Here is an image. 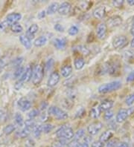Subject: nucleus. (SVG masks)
Segmentation results:
<instances>
[{"label": "nucleus", "mask_w": 134, "mask_h": 147, "mask_svg": "<svg viewBox=\"0 0 134 147\" xmlns=\"http://www.w3.org/2000/svg\"><path fill=\"white\" fill-rule=\"evenodd\" d=\"M116 147H129V145L126 142H119Z\"/></svg>", "instance_id": "57"}, {"label": "nucleus", "mask_w": 134, "mask_h": 147, "mask_svg": "<svg viewBox=\"0 0 134 147\" xmlns=\"http://www.w3.org/2000/svg\"><path fill=\"white\" fill-rule=\"evenodd\" d=\"M84 141L86 142L87 144H89V143H91L93 141V139H92V137L90 136H84Z\"/></svg>", "instance_id": "58"}, {"label": "nucleus", "mask_w": 134, "mask_h": 147, "mask_svg": "<svg viewBox=\"0 0 134 147\" xmlns=\"http://www.w3.org/2000/svg\"><path fill=\"white\" fill-rule=\"evenodd\" d=\"M77 50L78 51L81 53V54L84 56H88L90 54V51H89V49H87L85 45H79V46H78Z\"/></svg>", "instance_id": "36"}, {"label": "nucleus", "mask_w": 134, "mask_h": 147, "mask_svg": "<svg viewBox=\"0 0 134 147\" xmlns=\"http://www.w3.org/2000/svg\"><path fill=\"white\" fill-rule=\"evenodd\" d=\"M78 32L79 29L76 25H72V26H71L68 30L69 34L71 35V36H75V35H77V34H78Z\"/></svg>", "instance_id": "38"}, {"label": "nucleus", "mask_w": 134, "mask_h": 147, "mask_svg": "<svg viewBox=\"0 0 134 147\" xmlns=\"http://www.w3.org/2000/svg\"><path fill=\"white\" fill-rule=\"evenodd\" d=\"M101 111L100 110L99 107H93L90 111H89V116L93 119H97L99 117Z\"/></svg>", "instance_id": "29"}, {"label": "nucleus", "mask_w": 134, "mask_h": 147, "mask_svg": "<svg viewBox=\"0 0 134 147\" xmlns=\"http://www.w3.org/2000/svg\"><path fill=\"white\" fill-rule=\"evenodd\" d=\"M122 87V83L120 81H113L109 83H105L98 87V92L100 94H107L116 92Z\"/></svg>", "instance_id": "2"}, {"label": "nucleus", "mask_w": 134, "mask_h": 147, "mask_svg": "<svg viewBox=\"0 0 134 147\" xmlns=\"http://www.w3.org/2000/svg\"><path fill=\"white\" fill-rule=\"evenodd\" d=\"M124 57L126 59H128L129 60H131V59H134V52L133 51H125L124 53Z\"/></svg>", "instance_id": "46"}, {"label": "nucleus", "mask_w": 134, "mask_h": 147, "mask_svg": "<svg viewBox=\"0 0 134 147\" xmlns=\"http://www.w3.org/2000/svg\"><path fill=\"white\" fill-rule=\"evenodd\" d=\"M106 13H107V11H106L105 6H100V7H96L93 12V16L98 20H101L104 18Z\"/></svg>", "instance_id": "13"}, {"label": "nucleus", "mask_w": 134, "mask_h": 147, "mask_svg": "<svg viewBox=\"0 0 134 147\" xmlns=\"http://www.w3.org/2000/svg\"><path fill=\"white\" fill-rule=\"evenodd\" d=\"M91 5V2H84V1H83V2H79L78 5L76 7V9H78L80 11H86L89 9Z\"/></svg>", "instance_id": "28"}, {"label": "nucleus", "mask_w": 134, "mask_h": 147, "mask_svg": "<svg viewBox=\"0 0 134 147\" xmlns=\"http://www.w3.org/2000/svg\"><path fill=\"white\" fill-rule=\"evenodd\" d=\"M103 128V123L100 121H95V122L89 124L87 127V131L89 134V135H97L99 131L101 130Z\"/></svg>", "instance_id": "7"}, {"label": "nucleus", "mask_w": 134, "mask_h": 147, "mask_svg": "<svg viewBox=\"0 0 134 147\" xmlns=\"http://www.w3.org/2000/svg\"><path fill=\"white\" fill-rule=\"evenodd\" d=\"M84 135H85V131H84V129H79V130H78V131H76V133L74 135L73 138H72V141L71 142V144H74V145L75 146L76 143L78 142L81 138H84Z\"/></svg>", "instance_id": "22"}, {"label": "nucleus", "mask_w": 134, "mask_h": 147, "mask_svg": "<svg viewBox=\"0 0 134 147\" xmlns=\"http://www.w3.org/2000/svg\"><path fill=\"white\" fill-rule=\"evenodd\" d=\"M61 75L63 77H69L71 74V72H72V67L70 64H66L63 65L61 68Z\"/></svg>", "instance_id": "19"}, {"label": "nucleus", "mask_w": 134, "mask_h": 147, "mask_svg": "<svg viewBox=\"0 0 134 147\" xmlns=\"http://www.w3.org/2000/svg\"><path fill=\"white\" fill-rule=\"evenodd\" d=\"M104 143H102V142L99 141V140H98V141H94L92 144V146L91 147H104Z\"/></svg>", "instance_id": "52"}, {"label": "nucleus", "mask_w": 134, "mask_h": 147, "mask_svg": "<svg viewBox=\"0 0 134 147\" xmlns=\"http://www.w3.org/2000/svg\"><path fill=\"white\" fill-rule=\"evenodd\" d=\"M75 147H89V145L86 142L83 140L82 142H77L76 144H75Z\"/></svg>", "instance_id": "51"}, {"label": "nucleus", "mask_w": 134, "mask_h": 147, "mask_svg": "<svg viewBox=\"0 0 134 147\" xmlns=\"http://www.w3.org/2000/svg\"><path fill=\"white\" fill-rule=\"evenodd\" d=\"M124 0H114L113 1V5L115 7H117V8H119V7H122V6L124 4Z\"/></svg>", "instance_id": "48"}, {"label": "nucleus", "mask_w": 134, "mask_h": 147, "mask_svg": "<svg viewBox=\"0 0 134 147\" xmlns=\"http://www.w3.org/2000/svg\"><path fill=\"white\" fill-rule=\"evenodd\" d=\"M131 34H132L133 36H134V22H133V23L132 26H131Z\"/></svg>", "instance_id": "61"}, {"label": "nucleus", "mask_w": 134, "mask_h": 147, "mask_svg": "<svg viewBox=\"0 0 134 147\" xmlns=\"http://www.w3.org/2000/svg\"><path fill=\"white\" fill-rule=\"evenodd\" d=\"M14 119H15V123L18 126H20V127H22L24 126V124H25V121L23 120V117L20 115V113H16L14 116Z\"/></svg>", "instance_id": "31"}, {"label": "nucleus", "mask_w": 134, "mask_h": 147, "mask_svg": "<svg viewBox=\"0 0 134 147\" xmlns=\"http://www.w3.org/2000/svg\"><path fill=\"white\" fill-rule=\"evenodd\" d=\"M65 147H69V146H65Z\"/></svg>", "instance_id": "64"}, {"label": "nucleus", "mask_w": 134, "mask_h": 147, "mask_svg": "<svg viewBox=\"0 0 134 147\" xmlns=\"http://www.w3.org/2000/svg\"><path fill=\"white\" fill-rule=\"evenodd\" d=\"M119 143L118 139H111L107 142L106 144V147H116Z\"/></svg>", "instance_id": "42"}, {"label": "nucleus", "mask_w": 134, "mask_h": 147, "mask_svg": "<svg viewBox=\"0 0 134 147\" xmlns=\"http://www.w3.org/2000/svg\"><path fill=\"white\" fill-rule=\"evenodd\" d=\"M11 30L12 32L18 34V33H21L22 31H23V28H22V26L20 24L16 23V24H14L13 25H11Z\"/></svg>", "instance_id": "35"}, {"label": "nucleus", "mask_w": 134, "mask_h": 147, "mask_svg": "<svg viewBox=\"0 0 134 147\" xmlns=\"http://www.w3.org/2000/svg\"><path fill=\"white\" fill-rule=\"evenodd\" d=\"M6 64H7V59L4 57L0 59V71L3 69L4 67L5 66Z\"/></svg>", "instance_id": "53"}, {"label": "nucleus", "mask_w": 134, "mask_h": 147, "mask_svg": "<svg viewBox=\"0 0 134 147\" xmlns=\"http://www.w3.org/2000/svg\"><path fill=\"white\" fill-rule=\"evenodd\" d=\"M67 41L64 38H57L54 40V45L57 49H63L66 48Z\"/></svg>", "instance_id": "20"}, {"label": "nucleus", "mask_w": 134, "mask_h": 147, "mask_svg": "<svg viewBox=\"0 0 134 147\" xmlns=\"http://www.w3.org/2000/svg\"><path fill=\"white\" fill-rule=\"evenodd\" d=\"M86 113V110L84 109V108L80 107L75 113V118H81L84 116Z\"/></svg>", "instance_id": "41"}, {"label": "nucleus", "mask_w": 134, "mask_h": 147, "mask_svg": "<svg viewBox=\"0 0 134 147\" xmlns=\"http://www.w3.org/2000/svg\"><path fill=\"white\" fill-rule=\"evenodd\" d=\"M71 5L68 2H64L61 4L58 9V13L61 15H67L71 11Z\"/></svg>", "instance_id": "16"}, {"label": "nucleus", "mask_w": 134, "mask_h": 147, "mask_svg": "<svg viewBox=\"0 0 134 147\" xmlns=\"http://www.w3.org/2000/svg\"><path fill=\"white\" fill-rule=\"evenodd\" d=\"M126 80H127V83H132V82H134V70L132 71L127 75Z\"/></svg>", "instance_id": "49"}, {"label": "nucleus", "mask_w": 134, "mask_h": 147, "mask_svg": "<svg viewBox=\"0 0 134 147\" xmlns=\"http://www.w3.org/2000/svg\"><path fill=\"white\" fill-rule=\"evenodd\" d=\"M25 68L23 66H20L16 68L14 73V79H18V78H20L22 77V75L23 74L24 71H25Z\"/></svg>", "instance_id": "32"}, {"label": "nucleus", "mask_w": 134, "mask_h": 147, "mask_svg": "<svg viewBox=\"0 0 134 147\" xmlns=\"http://www.w3.org/2000/svg\"><path fill=\"white\" fill-rule=\"evenodd\" d=\"M33 134H34V136L37 138H39L41 135L42 132H43V126L40 125V124H37V125H35V126L33 129Z\"/></svg>", "instance_id": "30"}, {"label": "nucleus", "mask_w": 134, "mask_h": 147, "mask_svg": "<svg viewBox=\"0 0 134 147\" xmlns=\"http://www.w3.org/2000/svg\"><path fill=\"white\" fill-rule=\"evenodd\" d=\"M107 73L112 76H118L121 71V63L118 60L111 61L107 63Z\"/></svg>", "instance_id": "5"}, {"label": "nucleus", "mask_w": 134, "mask_h": 147, "mask_svg": "<svg viewBox=\"0 0 134 147\" xmlns=\"http://www.w3.org/2000/svg\"><path fill=\"white\" fill-rule=\"evenodd\" d=\"M20 41L26 49H30L31 48V40L26 35H21L20 36Z\"/></svg>", "instance_id": "23"}, {"label": "nucleus", "mask_w": 134, "mask_h": 147, "mask_svg": "<svg viewBox=\"0 0 134 147\" xmlns=\"http://www.w3.org/2000/svg\"><path fill=\"white\" fill-rule=\"evenodd\" d=\"M128 44V40L125 36L121 35L114 38L113 41V45L116 49H122L125 48Z\"/></svg>", "instance_id": "6"}, {"label": "nucleus", "mask_w": 134, "mask_h": 147, "mask_svg": "<svg viewBox=\"0 0 134 147\" xmlns=\"http://www.w3.org/2000/svg\"><path fill=\"white\" fill-rule=\"evenodd\" d=\"M33 75V68L31 65H28L27 68L25 69L23 74L20 78V81L22 83H28L32 78Z\"/></svg>", "instance_id": "11"}, {"label": "nucleus", "mask_w": 134, "mask_h": 147, "mask_svg": "<svg viewBox=\"0 0 134 147\" xmlns=\"http://www.w3.org/2000/svg\"><path fill=\"white\" fill-rule=\"evenodd\" d=\"M25 127L28 128V129H31V131L33 130V129H34V127L35 126V123H34V121L33 120H30V119H29V120H25Z\"/></svg>", "instance_id": "39"}, {"label": "nucleus", "mask_w": 134, "mask_h": 147, "mask_svg": "<svg viewBox=\"0 0 134 147\" xmlns=\"http://www.w3.org/2000/svg\"><path fill=\"white\" fill-rule=\"evenodd\" d=\"M54 63V61L53 59H49L48 61L46 62V65H45L44 66V71H48L51 70V68L53 67Z\"/></svg>", "instance_id": "40"}, {"label": "nucleus", "mask_w": 134, "mask_h": 147, "mask_svg": "<svg viewBox=\"0 0 134 147\" xmlns=\"http://www.w3.org/2000/svg\"><path fill=\"white\" fill-rule=\"evenodd\" d=\"M7 26H8V25H7V24L6 23L5 21L2 22H0V31H4V30H5Z\"/></svg>", "instance_id": "54"}, {"label": "nucleus", "mask_w": 134, "mask_h": 147, "mask_svg": "<svg viewBox=\"0 0 134 147\" xmlns=\"http://www.w3.org/2000/svg\"><path fill=\"white\" fill-rule=\"evenodd\" d=\"M60 5L57 2H53L48 6L46 11V14L52 15L55 13L56 12H58V9H59Z\"/></svg>", "instance_id": "25"}, {"label": "nucleus", "mask_w": 134, "mask_h": 147, "mask_svg": "<svg viewBox=\"0 0 134 147\" xmlns=\"http://www.w3.org/2000/svg\"><path fill=\"white\" fill-rule=\"evenodd\" d=\"M44 66L41 64L37 65L33 69L32 83L35 86H38L41 83L44 77Z\"/></svg>", "instance_id": "3"}, {"label": "nucleus", "mask_w": 134, "mask_h": 147, "mask_svg": "<svg viewBox=\"0 0 134 147\" xmlns=\"http://www.w3.org/2000/svg\"><path fill=\"white\" fill-rule=\"evenodd\" d=\"M46 11H40V12L38 13V18L39 19V20H42V19H43L46 16Z\"/></svg>", "instance_id": "55"}, {"label": "nucleus", "mask_w": 134, "mask_h": 147, "mask_svg": "<svg viewBox=\"0 0 134 147\" xmlns=\"http://www.w3.org/2000/svg\"><path fill=\"white\" fill-rule=\"evenodd\" d=\"M131 47H132V48H134V37L133 38V40H131Z\"/></svg>", "instance_id": "63"}, {"label": "nucleus", "mask_w": 134, "mask_h": 147, "mask_svg": "<svg viewBox=\"0 0 134 147\" xmlns=\"http://www.w3.org/2000/svg\"><path fill=\"white\" fill-rule=\"evenodd\" d=\"M113 115H114V114H113V111H111V110L105 111V113H104V120H110L111 119L113 118Z\"/></svg>", "instance_id": "47"}, {"label": "nucleus", "mask_w": 134, "mask_h": 147, "mask_svg": "<svg viewBox=\"0 0 134 147\" xmlns=\"http://www.w3.org/2000/svg\"><path fill=\"white\" fill-rule=\"evenodd\" d=\"M38 30H39V26L37 24H33L28 29L26 32V36L31 40L34 37L35 34L37 33Z\"/></svg>", "instance_id": "18"}, {"label": "nucleus", "mask_w": 134, "mask_h": 147, "mask_svg": "<svg viewBox=\"0 0 134 147\" xmlns=\"http://www.w3.org/2000/svg\"><path fill=\"white\" fill-rule=\"evenodd\" d=\"M53 129L54 127L52 124H45V125L43 126V132L46 133V134H48V133L51 132Z\"/></svg>", "instance_id": "43"}, {"label": "nucleus", "mask_w": 134, "mask_h": 147, "mask_svg": "<svg viewBox=\"0 0 134 147\" xmlns=\"http://www.w3.org/2000/svg\"><path fill=\"white\" fill-rule=\"evenodd\" d=\"M54 28L55 31H58V32H63L64 31V27L62 25H61V24H56L54 26Z\"/></svg>", "instance_id": "50"}, {"label": "nucleus", "mask_w": 134, "mask_h": 147, "mask_svg": "<svg viewBox=\"0 0 134 147\" xmlns=\"http://www.w3.org/2000/svg\"><path fill=\"white\" fill-rule=\"evenodd\" d=\"M22 85H23V83H22V82H20V80L18 81V82H16V84H15V88H16V90H20V88H22Z\"/></svg>", "instance_id": "56"}, {"label": "nucleus", "mask_w": 134, "mask_h": 147, "mask_svg": "<svg viewBox=\"0 0 134 147\" xmlns=\"http://www.w3.org/2000/svg\"><path fill=\"white\" fill-rule=\"evenodd\" d=\"M18 106L21 111H26L30 109L31 107V102L29 100H27L26 98L22 97L18 101Z\"/></svg>", "instance_id": "15"}, {"label": "nucleus", "mask_w": 134, "mask_h": 147, "mask_svg": "<svg viewBox=\"0 0 134 147\" xmlns=\"http://www.w3.org/2000/svg\"><path fill=\"white\" fill-rule=\"evenodd\" d=\"M113 136V133L111 131H105L103 132L99 137V141L102 143H107L110 140L112 139Z\"/></svg>", "instance_id": "21"}, {"label": "nucleus", "mask_w": 134, "mask_h": 147, "mask_svg": "<svg viewBox=\"0 0 134 147\" xmlns=\"http://www.w3.org/2000/svg\"><path fill=\"white\" fill-rule=\"evenodd\" d=\"M75 133L73 131V129L70 126L63 125L62 126L57 129L56 131V136L58 139H63L65 140H70L73 138Z\"/></svg>", "instance_id": "1"}, {"label": "nucleus", "mask_w": 134, "mask_h": 147, "mask_svg": "<svg viewBox=\"0 0 134 147\" xmlns=\"http://www.w3.org/2000/svg\"><path fill=\"white\" fill-rule=\"evenodd\" d=\"M113 106V101L110 99H107L101 102L100 106H98L101 111H107L110 110Z\"/></svg>", "instance_id": "17"}, {"label": "nucleus", "mask_w": 134, "mask_h": 147, "mask_svg": "<svg viewBox=\"0 0 134 147\" xmlns=\"http://www.w3.org/2000/svg\"><path fill=\"white\" fill-rule=\"evenodd\" d=\"M47 106H48V103H47V102H42L40 108H41L42 110H45L47 108Z\"/></svg>", "instance_id": "60"}, {"label": "nucleus", "mask_w": 134, "mask_h": 147, "mask_svg": "<svg viewBox=\"0 0 134 147\" xmlns=\"http://www.w3.org/2000/svg\"><path fill=\"white\" fill-rule=\"evenodd\" d=\"M127 117H128L127 110L125 109H121L116 115V121L118 123H121L124 122L125 120L127 119Z\"/></svg>", "instance_id": "14"}, {"label": "nucleus", "mask_w": 134, "mask_h": 147, "mask_svg": "<svg viewBox=\"0 0 134 147\" xmlns=\"http://www.w3.org/2000/svg\"><path fill=\"white\" fill-rule=\"evenodd\" d=\"M23 62V57H17L16 59H14L11 62V65L13 67H16V68H18V67L21 66L22 63Z\"/></svg>", "instance_id": "37"}, {"label": "nucleus", "mask_w": 134, "mask_h": 147, "mask_svg": "<svg viewBox=\"0 0 134 147\" xmlns=\"http://www.w3.org/2000/svg\"><path fill=\"white\" fill-rule=\"evenodd\" d=\"M107 25L104 22H101L98 25L96 29V34L98 39L104 40L107 36Z\"/></svg>", "instance_id": "10"}, {"label": "nucleus", "mask_w": 134, "mask_h": 147, "mask_svg": "<svg viewBox=\"0 0 134 147\" xmlns=\"http://www.w3.org/2000/svg\"><path fill=\"white\" fill-rule=\"evenodd\" d=\"M134 102V93L133 94H131L127 97L126 99V100H125V103L127 106H131L133 104Z\"/></svg>", "instance_id": "45"}, {"label": "nucleus", "mask_w": 134, "mask_h": 147, "mask_svg": "<svg viewBox=\"0 0 134 147\" xmlns=\"http://www.w3.org/2000/svg\"><path fill=\"white\" fill-rule=\"evenodd\" d=\"M127 3L131 6L134 5V0H127Z\"/></svg>", "instance_id": "62"}, {"label": "nucleus", "mask_w": 134, "mask_h": 147, "mask_svg": "<svg viewBox=\"0 0 134 147\" xmlns=\"http://www.w3.org/2000/svg\"><path fill=\"white\" fill-rule=\"evenodd\" d=\"M60 74L57 71H54L49 76V78L48 80V86L49 87H54L55 86H57V83H59L60 81Z\"/></svg>", "instance_id": "12"}, {"label": "nucleus", "mask_w": 134, "mask_h": 147, "mask_svg": "<svg viewBox=\"0 0 134 147\" xmlns=\"http://www.w3.org/2000/svg\"><path fill=\"white\" fill-rule=\"evenodd\" d=\"M22 19V15L19 13H10L6 17V23L8 26H11L14 24L18 23V22Z\"/></svg>", "instance_id": "9"}, {"label": "nucleus", "mask_w": 134, "mask_h": 147, "mask_svg": "<svg viewBox=\"0 0 134 147\" xmlns=\"http://www.w3.org/2000/svg\"><path fill=\"white\" fill-rule=\"evenodd\" d=\"M85 65V60L82 57H78L74 60V66H75V69L77 70H80L84 68Z\"/></svg>", "instance_id": "24"}, {"label": "nucleus", "mask_w": 134, "mask_h": 147, "mask_svg": "<svg viewBox=\"0 0 134 147\" xmlns=\"http://www.w3.org/2000/svg\"><path fill=\"white\" fill-rule=\"evenodd\" d=\"M15 130H16V126H14V124H9V125H7V126L4 128L3 131L5 135H11V133L14 132Z\"/></svg>", "instance_id": "33"}, {"label": "nucleus", "mask_w": 134, "mask_h": 147, "mask_svg": "<svg viewBox=\"0 0 134 147\" xmlns=\"http://www.w3.org/2000/svg\"><path fill=\"white\" fill-rule=\"evenodd\" d=\"M127 110V113H128V116L131 115L132 114L134 113V107H131V108H129Z\"/></svg>", "instance_id": "59"}, {"label": "nucleus", "mask_w": 134, "mask_h": 147, "mask_svg": "<svg viewBox=\"0 0 134 147\" xmlns=\"http://www.w3.org/2000/svg\"><path fill=\"white\" fill-rule=\"evenodd\" d=\"M122 22H123V20H122V18L120 16L115 15V16H111L107 21V28H108V26L110 28L118 27V26L122 25Z\"/></svg>", "instance_id": "8"}, {"label": "nucleus", "mask_w": 134, "mask_h": 147, "mask_svg": "<svg viewBox=\"0 0 134 147\" xmlns=\"http://www.w3.org/2000/svg\"><path fill=\"white\" fill-rule=\"evenodd\" d=\"M39 115V111L38 109H33L32 111H30L29 114V118L30 119V120H33V119H34L35 117H37L38 116V115Z\"/></svg>", "instance_id": "44"}, {"label": "nucleus", "mask_w": 134, "mask_h": 147, "mask_svg": "<svg viewBox=\"0 0 134 147\" xmlns=\"http://www.w3.org/2000/svg\"><path fill=\"white\" fill-rule=\"evenodd\" d=\"M62 105L66 109H70L72 107V106H74V102H72V100H71V99L68 97V98H65L63 100Z\"/></svg>", "instance_id": "34"}, {"label": "nucleus", "mask_w": 134, "mask_h": 147, "mask_svg": "<svg viewBox=\"0 0 134 147\" xmlns=\"http://www.w3.org/2000/svg\"><path fill=\"white\" fill-rule=\"evenodd\" d=\"M31 131V129H28V128L26 127H24L22 129H21V130H20V131H18L17 132H16V135L18 137V138H25L30 135Z\"/></svg>", "instance_id": "27"}, {"label": "nucleus", "mask_w": 134, "mask_h": 147, "mask_svg": "<svg viewBox=\"0 0 134 147\" xmlns=\"http://www.w3.org/2000/svg\"><path fill=\"white\" fill-rule=\"evenodd\" d=\"M48 39L46 36H41L37 38L34 42V45L36 47H42L46 44Z\"/></svg>", "instance_id": "26"}, {"label": "nucleus", "mask_w": 134, "mask_h": 147, "mask_svg": "<svg viewBox=\"0 0 134 147\" xmlns=\"http://www.w3.org/2000/svg\"><path fill=\"white\" fill-rule=\"evenodd\" d=\"M48 114L59 120H64L68 118L69 117L66 111L63 110L61 108L54 106H52L48 108Z\"/></svg>", "instance_id": "4"}]
</instances>
